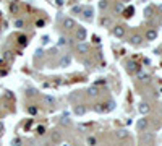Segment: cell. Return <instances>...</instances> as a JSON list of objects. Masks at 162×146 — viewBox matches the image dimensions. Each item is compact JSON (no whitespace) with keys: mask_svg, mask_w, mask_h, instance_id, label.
<instances>
[{"mask_svg":"<svg viewBox=\"0 0 162 146\" xmlns=\"http://www.w3.org/2000/svg\"><path fill=\"white\" fill-rule=\"evenodd\" d=\"M86 36H88V31L84 29V28H78V31H76V39L80 42H83L86 39Z\"/></svg>","mask_w":162,"mask_h":146,"instance_id":"obj_1","label":"cell"},{"mask_svg":"<svg viewBox=\"0 0 162 146\" xmlns=\"http://www.w3.org/2000/svg\"><path fill=\"white\" fill-rule=\"evenodd\" d=\"M76 50H78L80 54H88V52H89V46L86 44V42H78Z\"/></svg>","mask_w":162,"mask_h":146,"instance_id":"obj_2","label":"cell"},{"mask_svg":"<svg viewBox=\"0 0 162 146\" xmlns=\"http://www.w3.org/2000/svg\"><path fill=\"white\" fill-rule=\"evenodd\" d=\"M75 26H76V23H75L73 18H65V19H63V28H66V29H73Z\"/></svg>","mask_w":162,"mask_h":146,"instance_id":"obj_3","label":"cell"},{"mask_svg":"<svg viewBox=\"0 0 162 146\" xmlns=\"http://www.w3.org/2000/svg\"><path fill=\"white\" fill-rule=\"evenodd\" d=\"M113 36H115V37H123L125 36V28L123 26L113 28Z\"/></svg>","mask_w":162,"mask_h":146,"instance_id":"obj_4","label":"cell"},{"mask_svg":"<svg viewBox=\"0 0 162 146\" xmlns=\"http://www.w3.org/2000/svg\"><path fill=\"white\" fill-rule=\"evenodd\" d=\"M126 70H128L130 73L140 72V65H138V64H135V62H128V65H126Z\"/></svg>","mask_w":162,"mask_h":146,"instance_id":"obj_5","label":"cell"},{"mask_svg":"<svg viewBox=\"0 0 162 146\" xmlns=\"http://www.w3.org/2000/svg\"><path fill=\"white\" fill-rule=\"evenodd\" d=\"M152 140H154V135H152V133L144 132L143 135H141V141H143V143H151Z\"/></svg>","mask_w":162,"mask_h":146,"instance_id":"obj_6","label":"cell"},{"mask_svg":"<svg viewBox=\"0 0 162 146\" xmlns=\"http://www.w3.org/2000/svg\"><path fill=\"white\" fill-rule=\"evenodd\" d=\"M50 140H52L54 143H60V141H62V135H60V132H55V130H54V132L50 133Z\"/></svg>","mask_w":162,"mask_h":146,"instance_id":"obj_7","label":"cell"},{"mask_svg":"<svg viewBox=\"0 0 162 146\" xmlns=\"http://www.w3.org/2000/svg\"><path fill=\"white\" fill-rule=\"evenodd\" d=\"M42 101H44L47 106H54V104H55L54 96H49V94H42Z\"/></svg>","mask_w":162,"mask_h":146,"instance_id":"obj_8","label":"cell"},{"mask_svg":"<svg viewBox=\"0 0 162 146\" xmlns=\"http://www.w3.org/2000/svg\"><path fill=\"white\" fill-rule=\"evenodd\" d=\"M141 41H143V37H141L140 34H135V36L130 37V42H131L133 46H140V44H141Z\"/></svg>","mask_w":162,"mask_h":146,"instance_id":"obj_9","label":"cell"},{"mask_svg":"<svg viewBox=\"0 0 162 146\" xmlns=\"http://www.w3.org/2000/svg\"><path fill=\"white\" fill-rule=\"evenodd\" d=\"M70 62H72V57H70V55H65V57H62V58H60L58 65H60V67H68V65H70Z\"/></svg>","mask_w":162,"mask_h":146,"instance_id":"obj_10","label":"cell"},{"mask_svg":"<svg viewBox=\"0 0 162 146\" xmlns=\"http://www.w3.org/2000/svg\"><path fill=\"white\" fill-rule=\"evenodd\" d=\"M156 37H157V31L156 29H149L148 33H146V39H148V41H154Z\"/></svg>","mask_w":162,"mask_h":146,"instance_id":"obj_11","label":"cell"},{"mask_svg":"<svg viewBox=\"0 0 162 146\" xmlns=\"http://www.w3.org/2000/svg\"><path fill=\"white\" fill-rule=\"evenodd\" d=\"M149 109H151V107H149L148 102H141V104H140V109H138V110H140L141 114H148Z\"/></svg>","mask_w":162,"mask_h":146,"instance_id":"obj_12","label":"cell"},{"mask_svg":"<svg viewBox=\"0 0 162 146\" xmlns=\"http://www.w3.org/2000/svg\"><path fill=\"white\" fill-rule=\"evenodd\" d=\"M75 114H78V115H84L86 107H84V106H75Z\"/></svg>","mask_w":162,"mask_h":146,"instance_id":"obj_13","label":"cell"},{"mask_svg":"<svg viewBox=\"0 0 162 146\" xmlns=\"http://www.w3.org/2000/svg\"><path fill=\"white\" fill-rule=\"evenodd\" d=\"M138 76H140V80H141V81H144V83H149V81H151V78H149V75H148V73L138 72Z\"/></svg>","mask_w":162,"mask_h":146,"instance_id":"obj_14","label":"cell"},{"mask_svg":"<svg viewBox=\"0 0 162 146\" xmlns=\"http://www.w3.org/2000/svg\"><path fill=\"white\" fill-rule=\"evenodd\" d=\"M138 128H140V130H146V128H148V119H141L140 122H138Z\"/></svg>","mask_w":162,"mask_h":146,"instance_id":"obj_15","label":"cell"},{"mask_svg":"<svg viewBox=\"0 0 162 146\" xmlns=\"http://www.w3.org/2000/svg\"><path fill=\"white\" fill-rule=\"evenodd\" d=\"M128 136V132H126L125 128H122V130H118L117 132V138H120V140H123V138Z\"/></svg>","mask_w":162,"mask_h":146,"instance_id":"obj_16","label":"cell"},{"mask_svg":"<svg viewBox=\"0 0 162 146\" xmlns=\"http://www.w3.org/2000/svg\"><path fill=\"white\" fill-rule=\"evenodd\" d=\"M83 15H84L86 19H93V10L91 8H84L83 10Z\"/></svg>","mask_w":162,"mask_h":146,"instance_id":"obj_17","label":"cell"},{"mask_svg":"<svg viewBox=\"0 0 162 146\" xmlns=\"http://www.w3.org/2000/svg\"><path fill=\"white\" fill-rule=\"evenodd\" d=\"M88 94L89 96H97V94H99V89H97L96 86H91V88L88 89Z\"/></svg>","mask_w":162,"mask_h":146,"instance_id":"obj_18","label":"cell"},{"mask_svg":"<svg viewBox=\"0 0 162 146\" xmlns=\"http://www.w3.org/2000/svg\"><path fill=\"white\" fill-rule=\"evenodd\" d=\"M86 143H88L89 146H94V145H96V143H97V140H96V136H89V138H88V140H86Z\"/></svg>","mask_w":162,"mask_h":146,"instance_id":"obj_19","label":"cell"},{"mask_svg":"<svg viewBox=\"0 0 162 146\" xmlns=\"http://www.w3.org/2000/svg\"><path fill=\"white\" fill-rule=\"evenodd\" d=\"M105 106H107V107H105L104 110H113V109H115V102H113V101H109Z\"/></svg>","mask_w":162,"mask_h":146,"instance_id":"obj_20","label":"cell"},{"mask_svg":"<svg viewBox=\"0 0 162 146\" xmlns=\"http://www.w3.org/2000/svg\"><path fill=\"white\" fill-rule=\"evenodd\" d=\"M18 3H10V11L11 13H18Z\"/></svg>","mask_w":162,"mask_h":146,"instance_id":"obj_21","label":"cell"},{"mask_svg":"<svg viewBox=\"0 0 162 146\" xmlns=\"http://www.w3.org/2000/svg\"><path fill=\"white\" fill-rule=\"evenodd\" d=\"M60 124H62V125H70V124H72V120H70L68 117H65V115H63L62 119H60Z\"/></svg>","mask_w":162,"mask_h":146,"instance_id":"obj_22","label":"cell"},{"mask_svg":"<svg viewBox=\"0 0 162 146\" xmlns=\"http://www.w3.org/2000/svg\"><path fill=\"white\" fill-rule=\"evenodd\" d=\"M15 26H16V28H23V26H25V21H23V19H15Z\"/></svg>","mask_w":162,"mask_h":146,"instance_id":"obj_23","label":"cell"},{"mask_svg":"<svg viewBox=\"0 0 162 146\" xmlns=\"http://www.w3.org/2000/svg\"><path fill=\"white\" fill-rule=\"evenodd\" d=\"M11 146H21V140H19V138H15V140L11 141Z\"/></svg>","mask_w":162,"mask_h":146,"instance_id":"obj_24","label":"cell"},{"mask_svg":"<svg viewBox=\"0 0 162 146\" xmlns=\"http://www.w3.org/2000/svg\"><path fill=\"white\" fill-rule=\"evenodd\" d=\"M72 11H73V13H81V11H83V7H80V5H78V7H73Z\"/></svg>","mask_w":162,"mask_h":146,"instance_id":"obj_25","label":"cell"},{"mask_svg":"<svg viewBox=\"0 0 162 146\" xmlns=\"http://www.w3.org/2000/svg\"><path fill=\"white\" fill-rule=\"evenodd\" d=\"M123 3H117V7H115V11H118V13H120V11H123Z\"/></svg>","mask_w":162,"mask_h":146,"instance_id":"obj_26","label":"cell"},{"mask_svg":"<svg viewBox=\"0 0 162 146\" xmlns=\"http://www.w3.org/2000/svg\"><path fill=\"white\" fill-rule=\"evenodd\" d=\"M107 7H109L107 2H99V8H101V10H105Z\"/></svg>","mask_w":162,"mask_h":146,"instance_id":"obj_27","label":"cell"},{"mask_svg":"<svg viewBox=\"0 0 162 146\" xmlns=\"http://www.w3.org/2000/svg\"><path fill=\"white\" fill-rule=\"evenodd\" d=\"M18 41H19V44H21V46H25V44H26V42H28L25 36H19V39H18Z\"/></svg>","mask_w":162,"mask_h":146,"instance_id":"obj_28","label":"cell"},{"mask_svg":"<svg viewBox=\"0 0 162 146\" xmlns=\"http://www.w3.org/2000/svg\"><path fill=\"white\" fill-rule=\"evenodd\" d=\"M37 133H39V135H44V133H46V128L42 127V125H41V127H37Z\"/></svg>","mask_w":162,"mask_h":146,"instance_id":"obj_29","label":"cell"},{"mask_svg":"<svg viewBox=\"0 0 162 146\" xmlns=\"http://www.w3.org/2000/svg\"><path fill=\"white\" fill-rule=\"evenodd\" d=\"M102 25H104V26H109V25H110V19H109V18H102Z\"/></svg>","mask_w":162,"mask_h":146,"instance_id":"obj_30","label":"cell"},{"mask_svg":"<svg viewBox=\"0 0 162 146\" xmlns=\"http://www.w3.org/2000/svg\"><path fill=\"white\" fill-rule=\"evenodd\" d=\"M28 112L34 115V114H37V109H36V107H29V109H28Z\"/></svg>","mask_w":162,"mask_h":146,"instance_id":"obj_31","label":"cell"},{"mask_svg":"<svg viewBox=\"0 0 162 146\" xmlns=\"http://www.w3.org/2000/svg\"><path fill=\"white\" fill-rule=\"evenodd\" d=\"M131 13H133V8H128V10H125V16H131Z\"/></svg>","mask_w":162,"mask_h":146,"instance_id":"obj_32","label":"cell"},{"mask_svg":"<svg viewBox=\"0 0 162 146\" xmlns=\"http://www.w3.org/2000/svg\"><path fill=\"white\" fill-rule=\"evenodd\" d=\"M44 25H46L44 19H37V21H36V26H44Z\"/></svg>","mask_w":162,"mask_h":146,"instance_id":"obj_33","label":"cell"},{"mask_svg":"<svg viewBox=\"0 0 162 146\" xmlns=\"http://www.w3.org/2000/svg\"><path fill=\"white\" fill-rule=\"evenodd\" d=\"M63 44H66V39L65 37H60V39H58V46H63Z\"/></svg>","mask_w":162,"mask_h":146,"instance_id":"obj_34","label":"cell"},{"mask_svg":"<svg viewBox=\"0 0 162 146\" xmlns=\"http://www.w3.org/2000/svg\"><path fill=\"white\" fill-rule=\"evenodd\" d=\"M96 110H97V112H104V107H102V104H97V106H96Z\"/></svg>","mask_w":162,"mask_h":146,"instance_id":"obj_35","label":"cell"},{"mask_svg":"<svg viewBox=\"0 0 162 146\" xmlns=\"http://www.w3.org/2000/svg\"><path fill=\"white\" fill-rule=\"evenodd\" d=\"M3 132H5V125H3L2 122H0V135H2Z\"/></svg>","mask_w":162,"mask_h":146,"instance_id":"obj_36","label":"cell"},{"mask_svg":"<svg viewBox=\"0 0 162 146\" xmlns=\"http://www.w3.org/2000/svg\"><path fill=\"white\" fill-rule=\"evenodd\" d=\"M55 3H57L58 7H62L63 5V0H55Z\"/></svg>","mask_w":162,"mask_h":146,"instance_id":"obj_37","label":"cell"},{"mask_svg":"<svg viewBox=\"0 0 162 146\" xmlns=\"http://www.w3.org/2000/svg\"><path fill=\"white\" fill-rule=\"evenodd\" d=\"M34 94V89H28V96H33Z\"/></svg>","mask_w":162,"mask_h":146,"instance_id":"obj_38","label":"cell"}]
</instances>
